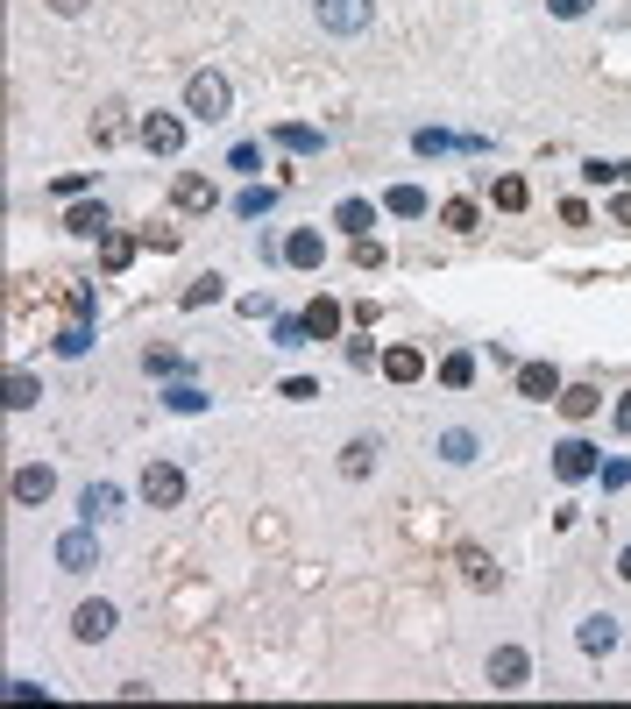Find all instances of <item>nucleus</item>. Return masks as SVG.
Instances as JSON below:
<instances>
[{"mask_svg": "<svg viewBox=\"0 0 631 709\" xmlns=\"http://www.w3.org/2000/svg\"><path fill=\"white\" fill-rule=\"evenodd\" d=\"M185 114L227 121V78H220V71H192V78H185Z\"/></svg>", "mask_w": 631, "mask_h": 709, "instance_id": "1", "label": "nucleus"}, {"mask_svg": "<svg viewBox=\"0 0 631 709\" xmlns=\"http://www.w3.org/2000/svg\"><path fill=\"white\" fill-rule=\"evenodd\" d=\"M142 504H156V511L185 504V468H178V461H149V468H142Z\"/></svg>", "mask_w": 631, "mask_h": 709, "instance_id": "2", "label": "nucleus"}, {"mask_svg": "<svg viewBox=\"0 0 631 709\" xmlns=\"http://www.w3.org/2000/svg\"><path fill=\"white\" fill-rule=\"evenodd\" d=\"M142 149L149 156H178L185 149V121L178 114H142Z\"/></svg>", "mask_w": 631, "mask_h": 709, "instance_id": "3", "label": "nucleus"}, {"mask_svg": "<svg viewBox=\"0 0 631 709\" xmlns=\"http://www.w3.org/2000/svg\"><path fill=\"white\" fill-rule=\"evenodd\" d=\"M57 561H64L71 575H86V568H100V539H93V525H78V532H64V539H57Z\"/></svg>", "mask_w": 631, "mask_h": 709, "instance_id": "4", "label": "nucleus"}, {"mask_svg": "<svg viewBox=\"0 0 631 709\" xmlns=\"http://www.w3.org/2000/svg\"><path fill=\"white\" fill-rule=\"evenodd\" d=\"M554 476H561V483H589V476H596V447H589V440H561V447H554Z\"/></svg>", "mask_w": 631, "mask_h": 709, "instance_id": "5", "label": "nucleus"}, {"mask_svg": "<svg viewBox=\"0 0 631 709\" xmlns=\"http://www.w3.org/2000/svg\"><path fill=\"white\" fill-rule=\"evenodd\" d=\"M518 398H532V405L561 398V369L554 362H518Z\"/></svg>", "mask_w": 631, "mask_h": 709, "instance_id": "6", "label": "nucleus"}, {"mask_svg": "<svg viewBox=\"0 0 631 709\" xmlns=\"http://www.w3.org/2000/svg\"><path fill=\"white\" fill-rule=\"evenodd\" d=\"M320 22L334 36H362L369 29V0H320Z\"/></svg>", "mask_w": 631, "mask_h": 709, "instance_id": "7", "label": "nucleus"}, {"mask_svg": "<svg viewBox=\"0 0 631 709\" xmlns=\"http://www.w3.org/2000/svg\"><path fill=\"white\" fill-rule=\"evenodd\" d=\"M71 632L86 639V646H100V639L114 632V603H100V596H93V603H78V610H71Z\"/></svg>", "mask_w": 631, "mask_h": 709, "instance_id": "8", "label": "nucleus"}, {"mask_svg": "<svg viewBox=\"0 0 631 709\" xmlns=\"http://www.w3.org/2000/svg\"><path fill=\"white\" fill-rule=\"evenodd\" d=\"M525 674H532L525 646H497L490 653V688H525Z\"/></svg>", "mask_w": 631, "mask_h": 709, "instance_id": "9", "label": "nucleus"}, {"mask_svg": "<svg viewBox=\"0 0 631 709\" xmlns=\"http://www.w3.org/2000/svg\"><path fill=\"white\" fill-rule=\"evenodd\" d=\"M171 199H178L185 213H213V206H220V192H213V178H199V171H185V178L171 185Z\"/></svg>", "mask_w": 631, "mask_h": 709, "instance_id": "10", "label": "nucleus"}, {"mask_svg": "<svg viewBox=\"0 0 631 709\" xmlns=\"http://www.w3.org/2000/svg\"><path fill=\"white\" fill-rule=\"evenodd\" d=\"M8 490H15V504H43V497L57 490V476H50L43 461H29V468H15V483H8Z\"/></svg>", "mask_w": 631, "mask_h": 709, "instance_id": "11", "label": "nucleus"}, {"mask_svg": "<svg viewBox=\"0 0 631 709\" xmlns=\"http://www.w3.org/2000/svg\"><path fill=\"white\" fill-rule=\"evenodd\" d=\"M284 263H291V270H320V263H327V242H320L312 227H298L291 242H284Z\"/></svg>", "mask_w": 631, "mask_h": 709, "instance_id": "12", "label": "nucleus"}, {"mask_svg": "<svg viewBox=\"0 0 631 709\" xmlns=\"http://www.w3.org/2000/svg\"><path fill=\"white\" fill-rule=\"evenodd\" d=\"M341 320H348V312H341L334 298H312V305H305V334H312V341H334Z\"/></svg>", "mask_w": 631, "mask_h": 709, "instance_id": "13", "label": "nucleus"}, {"mask_svg": "<svg viewBox=\"0 0 631 709\" xmlns=\"http://www.w3.org/2000/svg\"><path fill=\"white\" fill-rule=\"evenodd\" d=\"M383 376L390 383H419L426 376V355L419 348H383Z\"/></svg>", "mask_w": 631, "mask_h": 709, "instance_id": "14", "label": "nucleus"}, {"mask_svg": "<svg viewBox=\"0 0 631 709\" xmlns=\"http://www.w3.org/2000/svg\"><path fill=\"white\" fill-rule=\"evenodd\" d=\"M64 234H86V242H100V234H107V206L93 199V206H71L64 213Z\"/></svg>", "mask_w": 631, "mask_h": 709, "instance_id": "15", "label": "nucleus"}, {"mask_svg": "<svg viewBox=\"0 0 631 709\" xmlns=\"http://www.w3.org/2000/svg\"><path fill=\"white\" fill-rule=\"evenodd\" d=\"M383 206L398 213V220H419V213H433V199H426L419 185H390V192H383Z\"/></svg>", "mask_w": 631, "mask_h": 709, "instance_id": "16", "label": "nucleus"}, {"mask_svg": "<svg viewBox=\"0 0 631 709\" xmlns=\"http://www.w3.org/2000/svg\"><path fill=\"white\" fill-rule=\"evenodd\" d=\"M554 405H561L568 419H596V405H603V390H589V383H568V390H561Z\"/></svg>", "mask_w": 631, "mask_h": 709, "instance_id": "17", "label": "nucleus"}, {"mask_svg": "<svg viewBox=\"0 0 631 709\" xmlns=\"http://www.w3.org/2000/svg\"><path fill=\"white\" fill-rule=\"evenodd\" d=\"M114 504H121V490H114V483H86V497H78L86 525H93V518H114Z\"/></svg>", "mask_w": 631, "mask_h": 709, "instance_id": "18", "label": "nucleus"}, {"mask_svg": "<svg viewBox=\"0 0 631 709\" xmlns=\"http://www.w3.org/2000/svg\"><path fill=\"white\" fill-rule=\"evenodd\" d=\"M461 575L476 582V589H497V561L483 554V546H461Z\"/></svg>", "mask_w": 631, "mask_h": 709, "instance_id": "19", "label": "nucleus"}, {"mask_svg": "<svg viewBox=\"0 0 631 709\" xmlns=\"http://www.w3.org/2000/svg\"><path fill=\"white\" fill-rule=\"evenodd\" d=\"M334 227H348V234H369V227H376V206H369V199H341V206H334Z\"/></svg>", "mask_w": 631, "mask_h": 709, "instance_id": "20", "label": "nucleus"}, {"mask_svg": "<svg viewBox=\"0 0 631 709\" xmlns=\"http://www.w3.org/2000/svg\"><path fill=\"white\" fill-rule=\"evenodd\" d=\"M610 646H617V617L603 610V617H589V624H582V653H610Z\"/></svg>", "mask_w": 631, "mask_h": 709, "instance_id": "21", "label": "nucleus"}, {"mask_svg": "<svg viewBox=\"0 0 631 709\" xmlns=\"http://www.w3.org/2000/svg\"><path fill=\"white\" fill-rule=\"evenodd\" d=\"M440 383H447V390H468V383H476V355H468V348H454V355L440 362Z\"/></svg>", "mask_w": 631, "mask_h": 709, "instance_id": "22", "label": "nucleus"}, {"mask_svg": "<svg viewBox=\"0 0 631 709\" xmlns=\"http://www.w3.org/2000/svg\"><path fill=\"white\" fill-rule=\"evenodd\" d=\"M277 142H284V149H298V156H312L327 135H320V128H305V121H277Z\"/></svg>", "mask_w": 631, "mask_h": 709, "instance_id": "23", "label": "nucleus"}, {"mask_svg": "<svg viewBox=\"0 0 631 709\" xmlns=\"http://www.w3.org/2000/svg\"><path fill=\"white\" fill-rule=\"evenodd\" d=\"M476 220H483L476 199H447V206H440V227H454V234H476Z\"/></svg>", "mask_w": 631, "mask_h": 709, "instance_id": "24", "label": "nucleus"}, {"mask_svg": "<svg viewBox=\"0 0 631 709\" xmlns=\"http://www.w3.org/2000/svg\"><path fill=\"white\" fill-rule=\"evenodd\" d=\"M36 398H43V383H36L29 369H15V376H8V412H29Z\"/></svg>", "mask_w": 631, "mask_h": 709, "instance_id": "25", "label": "nucleus"}, {"mask_svg": "<svg viewBox=\"0 0 631 709\" xmlns=\"http://www.w3.org/2000/svg\"><path fill=\"white\" fill-rule=\"evenodd\" d=\"M135 263V242L128 234H100V270H128Z\"/></svg>", "mask_w": 631, "mask_h": 709, "instance_id": "26", "label": "nucleus"}, {"mask_svg": "<svg viewBox=\"0 0 631 709\" xmlns=\"http://www.w3.org/2000/svg\"><path fill=\"white\" fill-rule=\"evenodd\" d=\"M376 468V440H348L341 447V476H369Z\"/></svg>", "mask_w": 631, "mask_h": 709, "instance_id": "27", "label": "nucleus"}, {"mask_svg": "<svg viewBox=\"0 0 631 709\" xmlns=\"http://www.w3.org/2000/svg\"><path fill=\"white\" fill-rule=\"evenodd\" d=\"M270 206H277V185H249L242 199H234V213H242V220H263Z\"/></svg>", "mask_w": 631, "mask_h": 709, "instance_id": "28", "label": "nucleus"}, {"mask_svg": "<svg viewBox=\"0 0 631 709\" xmlns=\"http://www.w3.org/2000/svg\"><path fill=\"white\" fill-rule=\"evenodd\" d=\"M164 405H171V412H206L213 398H206L199 383H171V390H164Z\"/></svg>", "mask_w": 631, "mask_h": 709, "instance_id": "29", "label": "nucleus"}, {"mask_svg": "<svg viewBox=\"0 0 631 709\" xmlns=\"http://www.w3.org/2000/svg\"><path fill=\"white\" fill-rule=\"evenodd\" d=\"M490 199H497L504 213H518V206L532 199V185H525V178H497V185H490Z\"/></svg>", "mask_w": 631, "mask_h": 709, "instance_id": "30", "label": "nucleus"}, {"mask_svg": "<svg viewBox=\"0 0 631 709\" xmlns=\"http://www.w3.org/2000/svg\"><path fill=\"white\" fill-rule=\"evenodd\" d=\"M142 369H149V376H185V355H178V348H149Z\"/></svg>", "mask_w": 631, "mask_h": 709, "instance_id": "31", "label": "nucleus"}, {"mask_svg": "<svg viewBox=\"0 0 631 709\" xmlns=\"http://www.w3.org/2000/svg\"><path fill=\"white\" fill-rule=\"evenodd\" d=\"M440 454H447V461H476V433H461V426L440 433Z\"/></svg>", "mask_w": 631, "mask_h": 709, "instance_id": "32", "label": "nucleus"}, {"mask_svg": "<svg viewBox=\"0 0 631 709\" xmlns=\"http://www.w3.org/2000/svg\"><path fill=\"white\" fill-rule=\"evenodd\" d=\"M93 348V334H86V320H71L64 334H57V355H86Z\"/></svg>", "mask_w": 631, "mask_h": 709, "instance_id": "33", "label": "nucleus"}, {"mask_svg": "<svg viewBox=\"0 0 631 709\" xmlns=\"http://www.w3.org/2000/svg\"><path fill=\"white\" fill-rule=\"evenodd\" d=\"M213 298H220V277H213V270H206L199 284H185V305H192V312H199V305H213Z\"/></svg>", "mask_w": 631, "mask_h": 709, "instance_id": "34", "label": "nucleus"}, {"mask_svg": "<svg viewBox=\"0 0 631 709\" xmlns=\"http://www.w3.org/2000/svg\"><path fill=\"white\" fill-rule=\"evenodd\" d=\"M312 334H305V312H298V320H277V348H305Z\"/></svg>", "mask_w": 631, "mask_h": 709, "instance_id": "35", "label": "nucleus"}, {"mask_svg": "<svg viewBox=\"0 0 631 709\" xmlns=\"http://www.w3.org/2000/svg\"><path fill=\"white\" fill-rule=\"evenodd\" d=\"M355 263H362V270H383V242H369V234H355Z\"/></svg>", "mask_w": 631, "mask_h": 709, "instance_id": "36", "label": "nucleus"}, {"mask_svg": "<svg viewBox=\"0 0 631 709\" xmlns=\"http://www.w3.org/2000/svg\"><path fill=\"white\" fill-rule=\"evenodd\" d=\"M284 398L305 405V398H320V383H312V376H284Z\"/></svg>", "mask_w": 631, "mask_h": 709, "instance_id": "37", "label": "nucleus"}, {"mask_svg": "<svg viewBox=\"0 0 631 709\" xmlns=\"http://www.w3.org/2000/svg\"><path fill=\"white\" fill-rule=\"evenodd\" d=\"M412 142H419V156H440V149H454V135H440V128H419Z\"/></svg>", "mask_w": 631, "mask_h": 709, "instance_id": "38", "label": "nucleus"}, {"mask_svg": "<svg viewBox=\"0 0 631 709\" xmlns=\"http://www.w3.org/2000/svg\"><path fill=\"white\" fill-rule=\"evenodd\" d=\"M546 8H554V15H561V22H582V15H589V8H596V0H546Z\"/></svg>", "mask_w": 631, "mask_h": 709, "instance_id": "39", "label": "nucleus"}, {"mask_svg": "<svg viewBox=\"0 0 631 709\" xmlns=\"http://www.w3.org/2000/svg\"><path fill=\"white\" fill-rule=\"evenodd\" d=\"M93 135H100V142H114V135H121V107H107V114L93 121Z\"/></svg>", "mask_w": 631, "mask_h": 709, "instance_id": "40", "label": "nucleus"}, {"mask_svg": "<svg viewBox=\"0 0 631 709\" xmlns=\"http://www.w3.org/2000/svg\"><path fill=\"white\" fill-rule=\"evenodd\" d=\"M50 15H86V0H43Z\"/></svg>", "mask_w": 631, "mask_h": 709, "instance_id": "41", "label": "nucleus"}, {"mask_svg": "<svg viewBox=\"0 0 631 709\" xmlns=\"http://www.w3.org/2000/svg\"><path fill=\"white\" fill-rule=\"evenodd\" d=\"M617 433H631V390L617 398Z\"/></svg>", "mask_w": 631, "mask_h": 709, "instance_id": "42", "label": "nucleus"}, {"mask_svg": "<svg viewBox=\"0 0 631 709\" xmlns=\"http://www.w3.org/2000/svg\"><path fill=\"white\" fill-rule=\"evenodd\" d=\"M610 220H617V227H631V192H624V199L610 206Z\"/></svg>", "mask_w": 631, "mask_h": 709, "instance_id": "43", "label": "nucleus"}, {"mask_svg": "<svg viewBox=\"0 0 631 709\" xmlns=\"http://www.w3.org/2000/svg\"><path fill=\"white\" fill-rule=\"evenodd\" d=\"M617 575H624V582H631V546H624V554H617Z\"/></svg>", "mask_w": 631, "mask_h": 709, "instance_id": "44", "label": "nucleus"}]
</instances>
